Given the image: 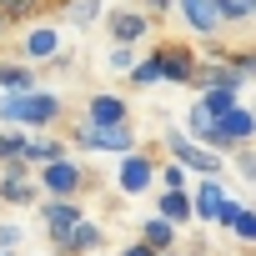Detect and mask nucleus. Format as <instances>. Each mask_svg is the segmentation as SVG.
<instances>
[{"label": "nucleus", "instance_id": "obj_19", "mask_svg": "<svg viewBox=\"0 0 256 256\" xmlns=\"http://www.w3.org/2000/svg\"><path fill=\"white\" fill-rule=\"evenodd\" d=\"M60 156H70L60 136H46V131H30V146H26V161H30L36 171H40V166H50V161H60Z\"/></svg>", "mask_w": 256, "mask_h": 256}, {"label": "nucleus", "instance_id": "obj_18", "mask_svg": "<svg viewBox=\"0 0 256 256\" xmlns=\"http://www.w3.org/2000/svg\"><path fill=\"white\" fill-rule=\"evenodd\" d=\"M136 236H141L146 246H156V251H176V246H181V226H176V221H166V216H156V211L141 221V231H136Z\"/></svg>", "mask_w": 256, "mask_h": 256}, {"label": "nucleus", "instance_id": "obj_28", "mask_svg": "<svg viewBox=\"0 0 256 256\" xmlns=\"http://www.w3.org/2000/svg\"><path fill=\"white\" fill-rule=\"evenodd\" d=\"M161 191H191V171L181 166V161H161Z\"/></svg>", "mask_w": 256, "mask_h": 256}, {"label": "nucleus", "instance_id": "obj_26", "mask_svg": "<svg viewBox=\"0 0 256 256\" xmlns=\"http://www.w3.org/2000/svg\"><path fill=\"white\" fill-rule=\"evenodd\" d=\"M40 6H46V0H0V16H6L10 26H26V20L40 16Z\"/></svg>", "mask_w": 256, "mask_h": 256}, {"label": "nucleus", "instance_id": "obj_30", "mask_svg": "<svg viewBox=\"0 0 256 256\" xmlns=\"http://www.w3.org/2000/svg\"><path fill=\"white\" fill-rule=\"evenodd\" d=\"M236 171L256 186V146H241V151H236Z\"/></svg>", "mask_w": 256, "mask_h": 256}, {"label": "nucleus", "instance_id": "obj_23", "mask_svg": "<svg viewBox=\"0 0 256 256\" xmlns=\"http://www.w3.org/2000/svg\"><path fill=\"white\" fill-rule=\"evenodd\" d=\"M26 146H30V131H26V126H10V131H0V166L26 161Z\"/></svg>", "mask_w": 256, "mask_h": 256}, {"label": "nucleus", "instance_id": "obj_34", "mask_svg": "<svg viewBox=\"0 0 256 256\" xmlns=\"http://www.w3.org/2000/svg\"><path fill=\"white\" fill-rule=\"evenodd\" d=\"M6 30H10V20H6V16H0V36H6Z\"/></svg>", "mask_w": 256, "mask_h": 256}, {"label": "nucleus", "instance_id": "obj_4", "mask_svg": "<svg viewBox=\"0 0 256 256\" xmlns=\"http://www.w3.org/2000/svg\"><path fill=\"white\" fill-rule=\"evenodd\" d=\"M36 181H40V191H46V196H60V201H80V196L96 186V176H90V166H86L80 156H60V161L40 166V171H36Z\"/></svg>", "mask_w": 256, "mask_h": 256}, {"label": "nucleus", "instance_id": "obj_17", "mask_svg": "<svg viewBox=\"0 0 256 256\" xmlns=\"http://www.w3.org/2000/svg\"><path fill=\"white\" fill-rule=\"evenodd\" d=\"M156 216H166L176 226H191L196 221V196L191 191H156Z\"/></svg>", "mask_w": 256, "mask_h": 256}, {"label": "nucleus", "instance_id": "obj_35", "mask_svg": "<svg viewBox=\"0 0 256 256\" xmlns=\"http://www.w3.org/2000/svg\"><path fill=\"white\" fill-rule=\"evenodd\" d=\"M0 256H16V251H0Z\"/></svg>", "mask_w": 256, "mask_h": 256}, {"label": "nucleus", "instance_id": "obj_24", "mask_svg": "<svg viewBox=\"0 0 256 256\" xmlns=\"http://www.w3.org/2000/svg\"><path fill=\"white\" fill-rule=\"evenodd\" d=\"M196 100H201V106H206V110H211L216 120H226V116H231V110L241 106V90H201Z\"/></svg>", "mask_w": 256, "mask_h": 256}, {"label": "nucleus", "instance_id": "obj_5", "mask_svg": "<svg viewBox=\"0 0 256 256\" xmlns=\"http://www.w3.org/2000/svg\"><path fill=\"white\" fill-rule=\"evenodd\" d=\"M156 181H161L156 146H141L131 156H116V191L120 196H146V191H156Z\"/></svg>", "mask_w": 256, "mask_h": 256}, {"label": "nucleus", "instance_id": "obj_15", "mask_svg": "<svg viewBox=\"0 0 256 256\" xmlns=\"http://www.w3.org/2000/svg\"><path fill=\"white\" fill-rule=\"evenodd\" d=\"M196 90H246V76H241V70H231L226 60H206V56H201Z\"/></svg>", "mask_w": 256, "mask_h": 256}, {"label": "nucleus", "instance_id": "obj_9", "mask_svg": "<svg viewBox=\"0 0 256 256\" xmlns=\"http://www.w3.org/2000/svg\"><path fill=\"white\" fill-rule=\"evenodd\" d=\"M176 16L186 20V30H191L196 40H221V30H226L216 0H176Z\"/></svg>", "mask_w": 256, "mask_h": 256}, {"label": "nucleus", "instance_id": "obj_33", "mask_svg": "<svg viewBox=\"0 0 256 256\" xmlns=\"http://www.w3.org/2000/svg\"><path fill=\"white\" fill-rule=\"evenodd\" d=\"M161 256H191V251H181V246H176V251H161Z\"/></svg>", "mask_w": 256, "mask_h": 256}, {"label": "nucleus", "instance_id": "obj_27", "mask_svg": "<svg viewBox=\"0 0 256 256\" xmlns=\"http://www.w3.org/2000/svg\"><path fill=\"white\" fill-rule=\"evenodd\" d=\"M136 60H141V50H136V46H116V40H110V50H106V66H110L116 76H131V70H136Z\"/></svg>", "mask_w": 256, "mask_h": 256}, {"label": "nucleus", "instance_id": "obj_12", "mask_svg": "<svg viewBox=\"0 0 256 256\" xmlns=\"http://www.w3.org/2000/svg\"><path fill=\"white\" fill-rule=\"evenodd\" d=\"M50 251H56V256H96V251H106V226L86 216V221H80L70 236L50 241Z\"/></svg>", "mask_w": 256, "mask_h": 256}, {"label": "nucleus", "instance_id": "obj_14", "mask_svg": "<svg viewBox=\"0 0 256 256\" xmlns=\"http://www.w3.org/2000/svg\"><path fill=\"white\" fill-rule=\"evenodd\" d=\"M226 236H236V241H246V246H256V206H246L241 196H231L226 201V211H221V221H216Z\"/></svg>", "mask_w": 256, "mask_h": 256}, {"label": "nucleus", "instance_id": "obj_3", "mask_svg": "<svg viewBox=\"0 0 256 256\" xmlns=\"http://www.w3.org/2000/svg\"><path fill=\"white\" fill-rule=\"evenodd\" d=\"M70 146L86 151V156H131V151H141L131 126H90V120L70 126Z\"/></svg>", "mask_w": 256, "mask_h": 256}, {"label": "nucleus", "instance_id": "obj_7", "mask_svg": "<svg viewBox=\"0 0 256 256\" xmlns=\"http://www.w3.org/2000/svg\"><path fill=\"white\" fill-rule=\"evenodd\" d=\"M161 56V70H166V86H196V70H201V56L191 40H156L151 46Z\"/></svg>", "mask_w": 256, "mask_h": 256}, {"label": "nucleus", "instance_id": "obj_22", "mask_svg": "<svg viewBox=\"0 0 256 256\" xmlns=\"http://www.w3.org/2000/svg\"><path fill=\"white\" fill-rule=\"evenodd\" d=\"M126 80H131L136 90H151V86H161V80H166V70H161V56H156V50H141L136 70L126 76Z\"/></svg>", "mask_w": 256, "mask_h": 256}, {"label": "nucleus", "instance_id": "obj_11", "mask_svg": "<svg viewBox=\"0 0 256 256\" xmlns=\"http://www.w3.org/2000/svg\"><path fill=\"white\" fill-rule=\"evenodd\" d=\"M36 211H40V226H46V236H50V241L70 236V231L86 221V206H80V201H60V196H46Z\"/></svg>", "mask_w": 256, "mask_h": 256}, {"label": "nucleus", "instance_id": "obj_16", "mask_svg": "<svg viewBox=\"0 0 256 256\" xmlns=\"http://www.w3.org/2000/svg\"><path fill=\"white\" fill-rule=\"evenodd\" d=\"M36 86H40V66H30L20 56L0 60V90H36Z\"/></svg>", "mask_w": 256, "mask_h": 256}, {"label": "nucleus", "instance_id": "obj_2", "mask_svg": "<svg viewBox=\"0 0 256 256\" xmlns=\"http://www.w3.org/2000/svg\"><path fill=\"white\" fill-rule=\"evenodd\" d=\"M161 151H166L171 161H181L196 181H221V176H226V156L211 151V146H201V141H191V136H186V126H171V131H161Z\"/></svg>", "mask_w": 256, "mask_h": 256}, {"label": "nucleus", "instance_id": "obj_21", "mask_svg": "<svg viewBox=\"0 0 256 256\" xmlns=\"http://www.w3.org/2000/svg\"><path fill=\"white\" fill-rule=\"evenodd\" d=\"M66 20H70L76 30L106 26V6H100V0H66Z\"/></svg>", "mask_w": 256, "mask_h": 256}, {"label": "nucleus", "instance_id": "obj_29", "mask_svg": "<svg viewBox=\"0 0 256 256\" xmlns=\"http://www.w3.org/2000/svg\"><path fill=\"white\" fill-rule=\"evenodd\" d=\"M20 241H26L20 221H0V251H20Z\"/></svg>", "mask_w": 256, "mask_h": 256}, {"label": "nucleus", "instance_id": "obj_25", "mask_svg": "<svg viewBox=\"0 0 256 256\" xmlns=\"http://www.w3.org/2000/svg\"><path fill=\"white\" fill-rule=\"evenodd\" d=\"M216 10H221L226 30H231V26H251V20H256V0H216Z\"/></svg>", "mask_w": 256, "mask_h": 256}, {"label": "nucleus", "instance_id": "obj_1", "mask_svg": "<svg viewBox=\"0 0 256 256\" xmlns=\"http://www.w3.org/2000/svg\"><path fill=\"white\" fill-rule=\"evenodd\" d=\"M0 120L6 126H26V131H50L66 120V100L60 90H0Z\"/></svg>", "mask_w": 256, "mask_h": 256}, {"label": "nucleus", "instance_id": "obj_32", "mask_svg": "<svg viewBox=\"0 0 256 256\" xmlns=\"http://www.w3.org/2000/svg\"><path fill=\"white\" fill-rule=\"evenodd\" d=\"M116 256H161V251H156V246H146V241L136 236V241H126V246H120Z\"/></svg>", "mask_w": 256, "mask_h": 256}, {"label": "nucleus", "instance_id": "obj_20", "mask_svg": "<svg viewBox=\"0 0 256 256\" xmlns=\"http://www.w3.org/2000/svg\"><path fill=\"white\" fill-rule=\"evenodd\" d=\"M216 126H221V120H216L201 100H191V106H186V136H191V141L211 146V141H216Z\"/></svg>", "mask_w": 256, "mask_h": 256}, {"label": "nucleus", "instance_id": "obj_10", "mask_svg": "<svg viewBox=\"0 0 256 256\" xmlns=\"http://www.w3.org/2000/svg\"><path fill=\"white\" fill-rule=\"evenodd\" d=\"M80 120H90V126H131V100L120 90H90Z\"/></svg>", "mask_w": 256, "mask_h": 256}, {"label": "nucleus", "instance_id": "obj_13", "mask_svg": "<svg viewBox=\"0 0 256 256\" xmlns=\"http://www.w3.org/2000/svg\"><path fill=\"white\" fill-rule=\"evenodd\" d=\"M191 196H196V221H201V226H216L221 211H226V201H231L226 181H196Z\"/></svg>", "mask_w": 256, "mask_h": 256}, {"label": "nucleus", "instance_id": "obj_8", "mask_svg": "<svg viewBox=\"0 0 256 256\" xmlns=\"http://www.w3.org/2000/svg\"><path fill=\"white\" fill-rule=\"evenodd\" d=\"M151 16L141 10V6H116V10H106V36L116 40V46H146L151 40Z\"/></svg>", "mask_w": 256, "mask_h": 256}, {"label": "nucleus", "instance_id": "obj_31", "mask_svg": "<svg viewBox=\"0 0 256 256\" xmlns=\"http://www.w3.org/2000/svg\"><path fill=\"white\" fill-rule=\"evenodd\" d=\"M136 6H141V10L151 16V20H166V16L176 10V0H136Z\"/></svg>", "mask_w": 256, "mask_h": 256}, {"label": "nucleus", "instance_id": "obj_6", "mask_svg": "<svg viewBox=\"0 0 256 256\" xmlns=\"http://www.w3.org/2000/svg\"><path fill=\"white\" fill-rule=\"evenodd\" d=\"M16 56L20 60H30V66H56L60 56H66V40H60V26H26L20 30V40H16Z\"/></svg>", "mask_w": 256, "mask_h": 256}]
</instances>
